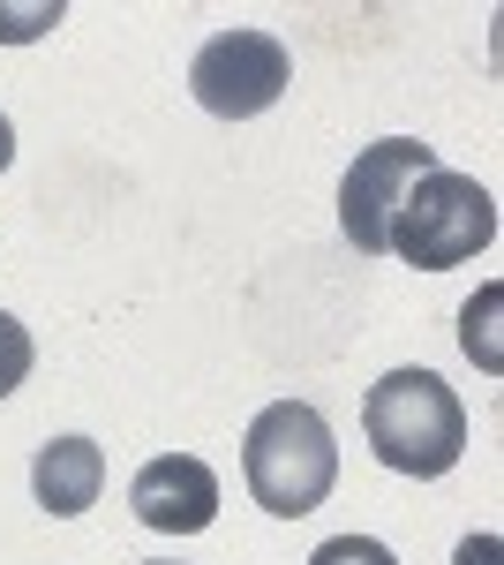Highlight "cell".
Listing matches in <instances>:
<instances>
[{"label":"cell","instance_id":"obj_1","mask_svg":"<svg viewBox=\"0 0 504 565\" xmlns=\"http://www.w3.org/2000/svg\"><path fill=\"white\" fill-rule=\"evenodd\" d=\"M362 430H369V452H377L392 476L429 482V476H452L460 468L467 407L437 370H392L362 399Z\"/></svg>","mask_w":504,"mask_h":565},{"label":"cell","instance_id":"obj_2","mask_svg":"<svg viewBox=\"0 0 504 565\" xmlns=\"http://www.w3.org/2000/svg\"><path fill=\"white\" fill-rule=\"evenodd\" d=\"M242 476H249V498L264 513H279V521L317 513L339 482L332 423L309 399H271L249 423V437H242Z\"/></svg>","mask_w":504,"mask_h":565},{"label":"cell","instance_id":"obj_3","mask_svg":"<svg viewBox=\"0 0 504 565\" xmlns=\"http://www.w3.org/2000/svg\"><path fill=\"white\" fill-rule=\"evenodd\" d=\"M490 242H497V196H490L474 174L429 167V174L399 196L392 249L415 264V271H452V264H474Z\"/></svg>","mask_w":504,"mask_h":565},{"label":"cell","instance_id":"obj_4","mask_svg":"<svg viewBox=\"0 0 504 565\" xmlns=\"http://www.w3.org/2000/svg\"><path fill=\"white\" fill-rule=\"evenodd\" d=\"M287 84H294V61H287V45L271 39V31H218L189 61V90H196V106L218 114V121L271 114L287 98Z\"/></svg>","mask_w":504,"mask_h":565},{"label":"cell","instance_id":"obj_5","mask_svg":"<svg viewBox=\"0 0 504 565\" xmlns=\"http://www.w3.org/2000/svg\"><path fill=\"white\" fill-rule=\"evenodd\" d=\"M429 167H437V151L415 143V136H377L369 151H354V167L339 181V226H346V242H354L362 257H384V249H392L399 196H407Z\"/></svg>","mask_w":504,"mask_h":565},{"label":"cell","instance_id":"obj_6","mask_svg":"<svg viewBox=\"0 0 504 565\" xmlns=\"http://www.w3.org/2000/svg\"><path fill=\"white\" fill-rule=\"evenodd\" d=\"M128 505H136V521L159 527V535H204L218 521V476L196 452H159V460L136 468Z\"/></svg>","mask_w":504,"mask_h":565},{"label":"cell","instance_id":"obj_7","mask_svg":"<svg viewBox=\"0 0 504 565\" xmlns=\"http://www.w3.org/2000/svg\"><path fill=\"white\" fill-rule=\"evenodd\" d=\"M31 490H39V505L53 521H76V513L98 505V490H106V452L90 437H53V445H39V460H31Z\"/></svg>","mask_w":504,"mask_h":565},{"label":"cell","instance_id":"obj_8","mask_svg":"<svg viewBox=\"0 0 504 565\" xmlns=\"http://www.w3.org/2000/svg\"><path fill=\"white\" fill-rule=\"evenodd\" d=\"M61 15H68L61 0H0V45H31V39H45Z\"/></svg>","mask_w":504,"mask_h":565},{"label":"cell","instance_id":"obj_9","mask_svg":"<svg viewBox=\"0 0 504 565\" xmlns=\"http://www.w3.org/2000/svg\"><path fill=\"white\" fill-rule=\"evenodd\" d=\"M31 362H39L31 332H23V324H15V317L0 309V399H8V392H15L23 377H31Z\"/></svg>","mask_w":504,"mask_h":565},{"label":"cell","instance_id":"obj_10","mask_svg":"<svg viewBox=\"0 0 504 565\" xmlns=\"http://www.w3.org/2000/svg\"><path fill=\"white\" fill-rule=\"evenodd\" d=\"M309 565H399L384 551L377 535H332V543H317V558Z\"/></svg>","mask_w":504,"mask_h":565},{"label":"cell","instance_id":"obj_11","mask_svg":"<svg viewBox=\"0 0 504 565\" xmlns=\"http://www.w3.org/2000/svg\"><path fill=\"white\" fill-rule=\"evenodd\" d=\"M460 565H497V543H490V535H482V543H467Z\"/></svg>","mask_w":504,"mask_h":565},{"label":"cell","instance_id":"obj_12","mask_svg":"<svg viewBox=\"0 0 504 565\" xmlns=\"http://www.w3.org/2000/svg\"><path fill=\"white\" fill-rule=\"evenodd\" d=\"M8 159H15V129H8V114H0V174H8Z\"/></svg>","mask_w":504,"mask_h":565},{"label":"cell","instance_id":"obj_13","mask_svg":"<svg viewBox=\"0 0 504 565\" xmlns=\"http://www.w3.org/2000/svg\"><path fill=\"white\" fill-rule=\"evenodd\" d=\"M159 565H173V558H159Z\"/></svg>","mask_w":504,"mask_h":565}]
</instances>
